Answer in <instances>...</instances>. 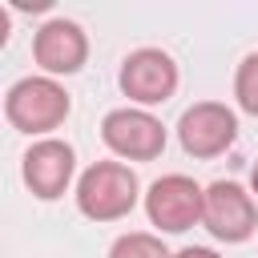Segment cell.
<instances>
[{
    "instance_id": "12",
    "label": "cell",
    "mask_w": 258,
    "mask_h": 258,
    "mask_svg": "<svg viewBox=\"0 0 258 258\" xmlns=\"http://www.w3.org/2000/svg\"><path fill=\"white\" fill-rule=\"evenodd\" d=\"M173 258H222V254H214L210 246H185V250H177Z\"/></svg>"
},
{
    "instance_id": "9",
    "label": "cell",
    "mask_w": 258,
    "mask_h": 258,
    "mask_svg": "<svg viewBox=\"0 0 258 258\" xmlns=\"http://www.w3.org/2000/svg\"><path fill=\"white\" fill-rule=\"evenodd\" d=\"M73 145H64V141H56V137H40V141H32L28 145V153H24V181H28V189L36 194V198H60L64 189H69V181H73Z\"/></svg>"
},
{
    "instance_id": "4",
    "label": "cell",
    "mask_w": 258,
    "mask_h": 258,
    "mask_svg": "<svg viewBox=\"0 0 258 258\" xmlns=\"http://www.w3.org/2000/svg\"><path fill=\"white\" fill-rule=\"evenodd\" d=\"M202 226H206L218 242H246V238L258 230L254 198H250L238 181H214V185H206Z\"/></svg>"
},
{
    "instance_id": "11",
    "label": "cell",
    "mask_w": 258,
    "mask_h": 258,
    "mask_svg": "<svg viewBox=\"0 0 258 258\" xmlns=\"http://www.w3.org/2000/svg\"><path fill=\"white\" fill-rule=\"evenodd\" d=\"M234 97H238V105H242L250 117H258V52H250V56L238 64V77H234Z\"/></svg>"
},
{
    "instance_id": "10",
    "label": "cell",
    "mask_w": 258,
    "mask_h": 258,
    "mask_svg": "<svg viewBox=\"0 0 258 258\" xmlns=\"http://www.w3.org/2000/svg\"><path fill=\"white\" fill-rule=\"evenodd\" d=\"M109 258H173V254L165 250V242H161L157 234H141V230H133V234H121V238L113 242Z\"/></svg>"
},
{
    "instance_id": "5",
    "label": "cell",
    "mask_w": 258,
    "mask_h": 258,
    "mask_svg": "<svg viewBox=\"0 0 258 258\" xmlns=\"http://www.w3.org/2000/svg\"><path fill=\"white\" fill-rule=\"evenodd\" d=\"M177 137H181V149L189 157H218L234 145L238 137V117L234 109H226L222 101H198L181 113L177 121Z\"/></svg>"
},
{
    "instance_id": "1",
    "label": "cell",
    "mask_w": 258,
    "mask_h": 258,
    "mask_svg": "<svg viewBox=\"0 0 258 258\" xmlns=\"http://www.w3.org/2000/svg\"><path fill=\"white\" fill-rule=\"evenodd\" d=\"M137 206V173L121 161H97L77 181V210L93 222H117Z\"/></svg>"
},
{
    "instance_id": "2",
    "label": "cell",
    "mask_w": 258,
    "mask_h": 258,
    "mask_svg": "<svg viewBox=\"0 0 258 258\" xmlns=\"http://www.w3.org/2000/svg\"><path fill=\"white\" fill-rule=\"evenodd\" d=\"M4 117L24 133H48L69 117V93L52 77H24L8 89Z\"/></svg>"
},
{
    "instance_id": "7",
    "label": "cell",
    "mask_w": 258,
    "mask_h": 258,
    "mask_svg": "<svg viewBox=\"0 0 258 258\" xmlns=\"http://www.w3.org/2000/svg\"><path fill=\"white\" fill-rule=\"evenodd\" d=\"M177 89V64L161 48H137L121 64V93L137 105H161Z\"/></svg>"
},
{
    "instance_id": "6",
    "label": "cell",
    "mask_w": 258,
    "mask_h": 258,
    "mask_svg": "<svg viewBox=\"0 0 258 258\" xmlns=\"http://www.w3.org/2000/svg\"><path fill=\"white\" fill-rule=\"evenodd\" d=\"M101 137L105 145L117 153V157H129V161H153L161 149H165V125L145 113V109H113L105 121H101Z\"/></svg>"
},
{
    "instance_id": "8",
    "label": "cell",
    "mask_w": 258,
    "mask_h": 258,
    "mask_svg": "<svg viewBox=\"0 0 258 258\" xmlns=\"http://www.w3.org/2000/svg\"><path fill=\"white\" fill-rule=\"evenodd\" d=\"M32 56H36V64H40L48 77L77 73V69L85 64V56H89V40H85V32H81L77 20L56 16V20H48V24L36 28V36H32Z\"/></svg>"
},
{
    "instance_id": "13",
    "label": "cell",
    "mask_w": 258,
    "mask_h": 258,
    "mask_svg": "<svg viewBox=\"0 0 258 258\" xmlns=\"http://www.w3.org/2000/svg\"><path fill=\"white\" fill-rule=\"evenodd\" d=\"M250 185H254V194H258V161H254V169H250Z\"/></svg>"
},
{
    "instance_id": "3",
    "label": "cell",
    "mask_w": 258,
    "mask_h": 258,
    "mask_svg": "<svg viewBox=\"0 0 258 258\" xmlns=\"http://www.w3.org/2000/svg\"><path fill=\"white\" fill-rule=\"evenodd\" d=\"M202 198H206V189H202L194 177H185V173H165V177H157V181L149 185V194H145V214H149V222H153L157 230L181 234V230H189L194 222H202Z\"/></svg>"
}]
</instances>
